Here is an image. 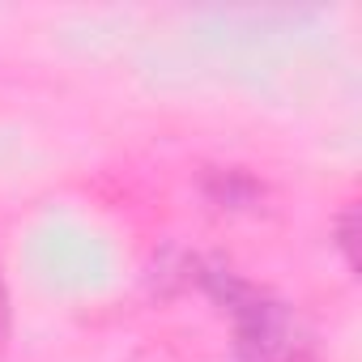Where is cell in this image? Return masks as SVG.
I'll return each mask as SVG.
<instances>
[{
	"instance_id": "obj_2",
	"label": "cell",
	"mask_w": 362,
	"mask_h": 362,
	"mask_svg": "<svg viewBox=\"0 0 362 362\" xmlns=\"http://www.w3.org/2000/svg\"><path fill=\"white\" fill-rule=\"evenodd\" d=\"M205 192L222 205V209H243V205H252V201H260V184L247 175V170H214L209 179H205Z\"/></svg>"
},
{
	"instance_id": "obj_3",
	"label": "cell",
	"mask_w": 362,
	"mask_h": 362,
	"mask_svg": "<svg viewBox=\"0 0 362 362\" xmlns=\"http://www.w3.org/2000/svg\"><path fill=\"white\" fill-rule=\"evenodd\" d=\"M332 239L345 256V269H358V205H345L332 222Z\"/></svg>"
},
{
	"instance_id": "obj_1",
	"label": "cell",
	"mask_w": 362,
	"mask_h": 362,
	"mask_svg": "<svg viewBox=\"0 0 362 362\" xmlns=\"http://www.w3.org/2000/svg\"><path fill=\"white\" fill-rule=\"evenodd\" d=\"M192 281L230 315L235 324V362H307L315 332L298 307L252 286L218 260H197Z\"/></svg>"
}]
</instances>
